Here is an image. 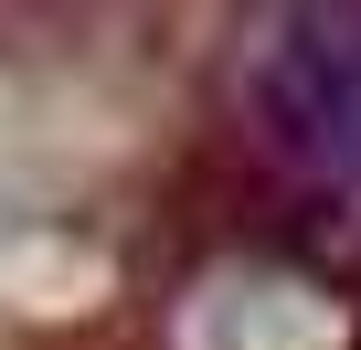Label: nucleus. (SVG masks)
<instances>
[{
    "mask_svg": "<svg viewBox=\"0 0 361 350\" xmlns=\"http://www.w3.org/2000/svg\"><path fill=\"white\" fill-rule=\"evenodd\" d=\"M245 138L287 192L361 234V11L308 0L266 11L245 54Z\"/></svg>",
    "mask_w": 361,
    "mask_h": 350,
    "instance_id": "nucleus-1",
    "label": "nucleus"
}]
</instances>
